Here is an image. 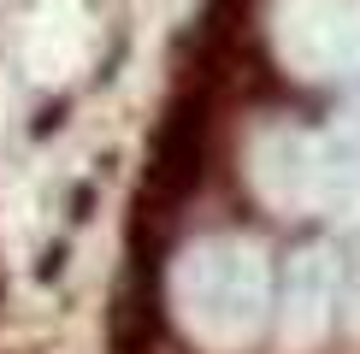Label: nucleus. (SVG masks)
Here are the masks:
<instances>
[{"label": "nucleus", "instance_id": "obj_1", "mask_svg": "<svg viewBox=\"0 0 360 354\" xmlns=\"http://www.w3.org/2000/svg\"><path fill=\"white\" fill-rule=\"evenodd\" d=\"M201 136H207L201 100H177L166 112V124H160V136H154V166H148L154 195H184L201 177Z\"/></svg>", "mask_w": 360, "mask_h": 354}, {"label": "nucleus", "instance_id": "obj_2", "mask_svg": "<svg viewBox=\"0 0 360 354\" xmlns=\"http://www.w3.org/2000/svg\"><path fill=\"white\" fill-rule=\"evenodd\" d=\"M89 206H95V195H89V189H77V195H71V218H89Z\"/></svg>", "mask_w": 360, "mask_h": 354}]
</instances>
